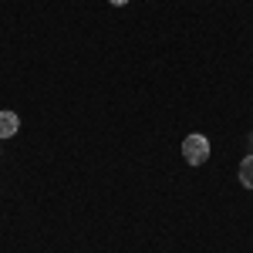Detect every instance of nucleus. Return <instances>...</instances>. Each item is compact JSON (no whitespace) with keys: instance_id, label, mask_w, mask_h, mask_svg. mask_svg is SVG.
Here are the masks:
<instances>
[{"instance_id":"nucleus-2","label":"nucleus","mask_w":253,"mask_h":253,"mask_svg":"<svg viewBox=\"0 0 253 253\" xmlns=\"http://www.w3.org/2000/svg\"><path fill=\"white\" fill-rule=\"evenodd\" d=\"M20 132V118L14 112H0V138H14Z\"/></svg>"},{"instance_id":"nucleus-1","label":"nucleus","mask_w":253,"mask_h":253,"mask_svg":"<svg viewBox=\"0 0 253 253\" xmlns=\"http://www.w3.org/2000/svg\"><path fill=\"white\" fill-rule=\"evenodd\" d=\"M182 156L189 166H203L206 159H210V138L206 135H186L182 142Z\"/></svg>"},{"instance_id":"nucleus-3","label":"nucleus","mask_w":253,"mask_h":253,"mask_svg":"<svg viewBox=\"0 0 253 253\" xmlns=\"http://www.w3.org/2000/svg\"><path fill=\"white\" fill-rule=\"evenodd\" d=\"M240 182H243L247 189H253V156H247L240 162Z\"/></svg>"},{"instance_id":"nucleus-4","label":"nucleus","mask_w":253,"mask_h":253,"mask_svg":"<svg viewBox=\"0 0 253 253\" xmlns=\"http://www.w3.org/2000/svg\"><path fill=\"white\" fill-rule=\"evenodd\" d=\"M108 3H115V7H125V3H128V0H108Z\"/></svg>"}]
</instances>
